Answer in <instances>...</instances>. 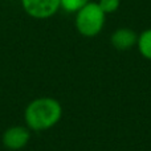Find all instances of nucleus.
Here are the masks:
<instances>
[{
  "label": "nucleus",
  "instance_id": "nucleus-1",
  "mask_svg": "<svg viewBox=\"0 0 151 151\" xmlns=\"http://www.w3.org/2000/svg\"><path fill=\"white\" fill-rule=\"evenodd\" d=\"M61 115L63 109L60 102L49 97H42L32 101L24 113L27 126L35 131L50 129L60 121Z\"/></svg>",
  "mask_w": 151,
  "mask_h": 151
},
{
  "label": "nucleus",
  "instance_id": "nucleus-2",
  "mask_svg": "<svg viewBox=\"0 0 151 151\" xmlns=\"http://www.w3.org/2000/svg\"><path fill=\"white\" fill-rule=\"evenodd\" d=\"M106 13L101 9L98 3L89 1L76 12V28L82 36L94 37L102 31Z\"/></svg>",
  "mask_w": 151,
  "mask_h": 151
},
{
  "label": "nucleus",
  "instance_id": "nucleus-3",
  "mask_svg": "<svg viewBox=\"0 0 151 151\" xmlns=\"http://www.w3.org/2000/svg\"><path fill=\"white\" fill-rule=\"evenodd\" d=\"M23 9L33 19H48L61 8V0H21Z\"/></svg>",
  "mask_w": 151,
  "mask_h": 151
},
{
  "label": "nucleus",
  "instance_id": "nucleus-4",
  "mask_svg": "<svg viewBox=\"0 0 151 151\" xmlns=\"http://www.w3.org/2000/svg\"><path fill=\"white\" fill-rule=\"evenodd\" d=\"M31 133L28 127L24 126H13L4 131L3 134V143L9 150H20L29 142Z\"/></svg>",
  "mask_w": 151,
  "mask_h": 151
},
{
  "label": "nucleus",
  "instance_id": "nucleus-5",
  "mask_svg": "<svg viewBox=\"0 0 151 151\" xmlns=\"http://www.w3.org/2000/svg\"><path fill=\"white\" fill-rule=\"evenodd\" d=\"M111 45L117 50H127L137 44L138 36L130 28H118L111 35Z\"/></svg>",
  "mask_w": 151,
  "mask_h": 151
},
{
  "label": "nucleus",
  "instance_id": "nucleus-6",
  "mask_svg": "<svg viewBox=\"0 0 151 151\" xmlns=\"http://www.w3.org/2000/svg\"><path fill=\"white\" fill-rule=\"evenodd\" d=\"M137 45H138L141 55L147 60H151V28L146 29L139 35Z\"/></svg>",
  "mask_w": 151,
  "mask_h": 151
},
{
  "label": "nucleus",
  "instance_id": "nucleus-7",
  "mask_svg": "<svg viewBox=\"0 0 151 151\" xmlns=\"http://www.w3.org/2000/svg\"><path fill=\"white\" fill-rule=\"evenodd\" d=\"M90 0H61V8L66 12L76 13L80 11L83 5H86Z\"/></svg>",
  "mask_w": 151,
  "mask_h": 151
},
{
  "label": "nucleus",
  "instance_id": "nucleus-8",
  "mask_svg": "<svg viewBox=\"0 0 151 151\" xmlns=\"http://www.w3.org/2000/svg\"><path fill=\"white\" fill-rule=\"evenodd\" d=\"M98 4L105 13H114L119 8L121 0H99Z\"/></svg>",
  "mask_w": 151,
  "mask_h": 151
}]
</instances>
